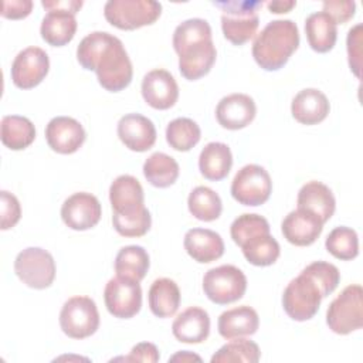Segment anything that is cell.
<instances>
[{
	"label": "cell",
	"instance_id": "38",
	"mask_svg": "<svg viewBox=\"0 0 363 363\" xmlns=\"http://www.w3.org/2000/svg\"><path fill=\"white\" fill-rule=\"evenodd\" d=\"M271 227L265 217L255 213H244L238 216L230 225V235L240 247L244 241L259 233H269Z\"/></svg>",
	"mask_w": 363,
	"mask_h": 363
},
{
	"label": "cell",
	"instance_id": "8",
	"mask_svg": "<svg viewBox=\"0 0 363 363\" xmlns=\"http://www.w3.org/2000/svg\"><path fill=\"white\" fill-rule=\"evenodd\" d=\"M204 295L217 305L241 299L247 291V277L235 265L224 264L208 269L203 277Z\"/></svg>",
	"mask_w": 363,
	"mask_h": 363
},
{
	"label": "cell",
	"instance_id": "42",
	"mask_svg": "<svg viewBox=\"0 0 363 363\" xmlns=\"http://www.w3.org/2000/svg\"><path fill=\"white\" fill-rule=\"evenodd\" d=\"M325 13H328L336 24H345L350 18H353L354 11H356V3L350 0H325L322 3Z\"/></svg>",
	"mask_w": 363,
	"mask_h": 363
},
{
	"label": "cell",
	"instance_id": "25",
	"mask_svg": "<svg viewBox=\"0 0 363 363\" xmlns=\"http://www.w3.org/2000/svg\"><path fill=\"white\" fill-rule=\"evenodd\" d=\"M259 318L254 308L241 305L228 311H224L217 320V329L224 339H237L251 336L258 330Z\"/></svg>",
	"mask_w": 363,
	"mask_h": 363
},
{
	"label": "cell",
	"instance_id": "23",
	"mask_svg": "<svg viewBox=\"0 0 363 363\" xmlns=\"http://www.w3.org/2000/svg\"><path fill=\"white\" fill-rule=\"evenodd\" d=\"M329 111V99L316 88L299 91L291 102V113L294 119L302 125H316L325 121Z\"/></svg>",
	"mask_w": 363,
	"mask_h": 363
},
{
	"label": "cell",
	"instance_id": "37",
	"mask_svg": "<svg viewBox=\"0 0 363 363\" xmlns=\"http://www.w3.org/2000/svg\"><path fill=\"white\" fill-rule=\"evenodd\" d=\"M325 247L330 255L342 261H350L359 255L357 233L346 225L333 228L325 241Z\"/></svg>",
	"mask_w": 363,
	"mask_h": 363
},
{
	"label": "cell",
	"instance_id": "28",
	"mask_svg": "<svg viewBox=\"0 0 363 363\" xmlns=\"http://www.w3.org/2000/svg\"><path fill=\"white\" fill-rule=\"evenodd\" d=\"M337 24L325 11H316L305 20V34L308 44L316 52L330 51L337 38Z\"/></svg>",
	"mask_w": 363,
	"mask_h": 363
},
{
	"label": "cell",
	"instance_id": "5",
	"mask_svg": "<svg viewBox=\"0 0 363 363\" xmlns=\"http://www.w3.org/2000/svg\"><path fill=\"white\" fill-rule=\"evenodd\" d=\"M213 4L221 11V30L230 43L242 45L254 37L259 24L258 10L262 7V1L227 0Z\"/></svg>",
	"mask_w": 363,
	"mask_h": 363
},
{
	"label": "cell",
	"instance_id": "34",
	"mask_svg": "<svg viewBox=\"0 0 363 363\" xmlns=\"http://www.w3.org/2000/svg\"><path fill=\"white\" fill-rule=\"evenodd\" d=\"M187 207L190 214L200 221H214L223 211L220 196L207 186H197L190 191Z\"/></svg>",
	"mask_w": 363,
	"mask_h": 363
},
{
	"label": "cell",
	"instance_id": "1",
	"mask_svg": "<svg viewBox=\"0 0 363 363\" xmlns=\"http://www.w3.org/2000/svg\"><path fill=\"white\" fill-rule=\"evenodd\" d=\"M77 60L84 69L95 71L99 85L109 92H119L132 82L133 68L123 43L106 31L85 35L77 47Z\"/></svg>",
	"mask_w": 363,
	"mask_h": 363
},
{
	"label": "cell",
	"instance_id": "12",
	"mask_svg": "<svg viewBox=\"0 0 363 363\" xmlns=\"http://www.w3.org/2000/svg\"><path fill=\"white\" fill-rule=\"evenodd\" d=\"M104 301L108 312L119 319H130L142 308V288L138 281L115 277L104 289Z\"/></svg>",
	"mask_w": 363,
	"mask_h": 363
},
{
	"label": "cell",
	"instance_id": "18",
	"mask_svg": "<svg viewBox=\"0 0 363 363\" xmlns=\"http://www.w3.org/2000/svg\"><path fill=\"white\" fill-rule=\"evenodd\" d=\"M257 115V105L247 94H230L220 99L216 106L217 122L230 130H238L248 126Z\"/></svg>",
	"mask_w": 363,
	"mask_h": 363
},
{
	"label": "cell",
	"instance_id": "2",
	"mask_svg": "<svg viewBox=\"0 0 363 363\" xmlns=\"http://www.w3.org/2000/svg\"><path fill=\"white\" fill-rule=\"evenodd\" d=\"M339 281L340 272L330 262L315 261L306 265L284 289V311L296 322L312 319L318 313L322 299L337 288Z\"/></svg>",
	"mask_w": 363,
	"mask_h": 363
},
{
	"label": "cell",
	"instance_id": "45",
	"mask_svg": "<svg viewBox=\"0 0 363 363\" xmlns=\"http://www.w3.org/2000/svg\"><path fill=\"white\" fill-rule=\"evenodd\" d=\"M82 1H78V0H43L41 1V6L45 9V10H54V9H61V10H68V11H72V13H78L79 9L82 7Z\"/></svg>",
	"mask_w": 363,
	"mask_h": 363
},
{
	"label": "cell",
	"instance_id": "22",
	"mask_svg": "<svg viewBox=\"0 0 363 363\" xmlns=\"http://www.w3.org/2000/svg\"><path fill=\"white\" fill-rule=\"evenodd\" d=\"M183 245L186 252L200 264H208L224 254V241L221 235L208 228H190L184 234Z\"/></svg>",
	"mask_w": 363,
	"mask_h": 363
},
{
	"label": "cell",
	"instance_id": "13",
	"mask_svg": "<svg viewBox=\"0 0 363 363\" xmlns=\"http://www.w3.org/2000/svg\"><path fill=\"white\" fill-rule=\"evenodd\" d=\"M50 58L40 47H27L21 50L11 64V81L20 89L37 86L48 74Z\"/></svg>",
	"mask_w": 363,
	"mask_h": 363
},
{
	"label": "cell",
	"instance_id": "9",
	"mask_svg": "<svg viewBox=\"0 0 363 363\" xmlns=\"http://www.w3.org/2000/svg\"><path fill=\"white\" fill-rule=\"evenodd\" d=\"M60 326L71 339L92 336L99 328V312L95 301L82 295L65 301L60 312Z\"/></svg>",
	"mask_w": 363,
	"mask_h": 363
},
{
	"label": "cell",
	"instance_id": "31",
	"mask_svg": "<svg viewBox=\"0 0 363 363\" xmlns=\"http://www.w3.org/2000/svg\"><path fill=\"white\" fill-rule=\"evenodd\" d=\"M113 265L118 277L140 282L149 271L150 259L143 247L126 245L118 251Z\"/></svg>",
	"mask_w": 363,
	"mask_h": 363
},
{
	"label": "cell",
	"instance_id": "3",
	"mask_svg": "<svg viewBox=\"0 0 363 363\" xmlns=\"http://www.w3.org/2000/svg\"><path fill=\"white\" fill-rule=\"evenodd\" d=\"M172 43L179 55V71L186 79L196 81L210 72L217 58V50L207 20L182 21L174 28Z\"/></svg>",
	"mask_w": 363,
	"mask_h": 363
},
{
	"label": "cell",
	"instance_id": "20",
	"mask_svg": "<svg viewBox=\"0 0 363 363\" xmlns=\"http://www.w3.org/2000/svg\"><path fill=\"white\" fill-rule=\"evenodd\" d=\"M109 201L115 216L135 214L145 208L143 187L136 177L121 174L109 187Z\"/></svg>",
	"mask_w": 363,
	"mask_h": 363
},
{
	"label": "cell",
	"instance_id": "35",
	"mask_svg": "<svg viewBox=\"0 0 363 363\" xmlns=\"http://www.w3.org/2000/svg\"><path fill=\"white\" fill-rule=\"evenodd\" d=\"M200 126L190 118H176L166 128V140L177 152H189L200 142Z\"/></svg>",
	"mask_w": 363,
	"mask_h": 363
},
{
	"label": "cell",
	"instance_id": "19",
	"mask_svg": "<svg viewBox=\"0 0 363 363\" xmlns=\"http://www.w3.org/2000/svg\"><path fill=\"white\" fill-rule=\"evenodd\" d=\"M118 138L133 152H146L156 142V128L153 122L140 113H126L118 121Z\"/></svg>",
	"mask_w": 363,
	"mask_h": 363
},
{
	"label": "cell",
	"instance_id": "43",
	"mask_svg": "<svg viewBox=\"0 0 363 363\" xmlns=\"http://www.w3.org/2000/svg\"><path fill=\"white\" fill-rule=\"evenodd\" d=\"M121 359H123L125 362L155 363L160 359V354H159V349L156 347V345L149 343V342H140L132 347L130 353L126 357H121Z\"/></svg>",
	"mask_w": 363,
	"mask_h": 363
},
{
	"label": "cell",
	"instance_id": "29",
	"mask_svg": "<svg viewBox=\"0 0 363 363\" xmlns=\"http://www.w3.org/2000/svg\"><path fill=\"white\" fill-rule=\"evenodd\" d=\"M179 285L170 278H157L152 282L147 294L150 312L157 318L173 316L180 306Z\"/></svg>",
	"mask_w": 363,
	"mask_h": 363
},
{
	"label": "cell",
	"instance_id": "15",
	"mask_svg": "<svg viewBox=\"0 0 363 363\" xmlns=\"http://www.w3.org/2000/svg\"><path fill=\"white\" fill-rule=\"evenodd\" d=\"M145 102L153 109L166 111L172 108L179 98V85L174 77L162 68L149 71L140 85Z\"/></svg>",
	"mask_w": 363,
	"mask_h": 363
},
{
	"label": "cell",
	"instance_id": "21",
	"mask_svg": "<svg viewBox=\"0 0 363 363\" xmlns=\"http://www.w3.org/2000/svg\"><path fill=\"white\" fill-rule=\"evenodd\" d=\"M172 333L182 343L197 345L204 342L210 335L207 311L199 306H189L173 320Z\"/></svg>",
	"mask_w": 363,
	"mask_h": 363
},
{
	"label": "cell",
	"instance_id": "14",
	"mask_svg": "<svg viewBox=\"0 0 363 363\" xmlns=\"http://www.w3.org/2000/svg\"><path fill=\"white\" fill-rule=\"evenodd\" d=\"M102 216L99 200L86 191L71 194L61 206V218L67 227L85 231L95 227Z\"/></svg>",
	"mask_w": 363,
	"mask_h": 363
},
{
	"label": "cell",
	"instance_id": "36",
	"mask_svg": "<svg viewBox=\"0 0 363 363\" xmlns=\"http://www.w3.org/2000/svg\"><path fill=\"white\" fill-rule=\"evenodd\" d=\"M261 357L258 345L250 339L237 337L221 346L210 359L211 363H257Z\"/></svg>",
	"mask_w": 363,
	"mask_h": 363
},
{
	"label": "cell",
	"instance_id": "32",
	"mask_svg": "<svg viewBox=\"0 0 363 363\" xmlns=\"http://www.w3.org/2000/svg\"><path fill=\"white\" fill-rule=\"evenodd\" d=\"M142 170L145 179L152 186L159 189H166L174 184L180 173V167L176 159L163 152L152 153L145 160Z\"/></svg>",
	"mask_w": 363,
	"mask_h": 363
},
{
	"label": "cell",
	"instance_id": "24",
	"mask_svg": "<svg viewBox=\"0 0 363 363\" xmlns=\"http://www.w3.org/2000/svg\"><path fill=\"white\" fill-rule=\"evenodd\" d=\"M296 206V208L311 211L326 223L335 213L336 200L332 190L326 184L318 180H311L299 189Z\"/></svg>",
	"mask_w": 363,
	"mask_h": 363
},
{
	"label": "cell",
	"instance_id": "4",
	"mask_svg": "<svg viewBox=\"0 0 363 363\" xmlns=\"http://www.w3.org/2000/svg\"><path fill=\"white\" fill-rule=\"evenodd\" d=\"M299 47V30L292 20H272L252 43V57L265 71H278Z\"/></svg>",
	"mask_w": 363,
	"mask_h": 363
},
{
	"label": "cell",
	"instance_id": "40",
	"mask_svg": "<svg viewBox=\"0 0 363 363\" xmlns=\"http://www.w3.org/2000/svg\"><path fill=\"white\" fill-rule=\"evenodd\" d=\"M362 34H363V26L359 23L349 30L346 37L349 67H350V71L357 78H360V69H362Z\"/></svg>",
	"mask_w": 363,
	"mask_h": 363
},
{
	"label": "cell",
	"instance_id": "47",
	"mask_svg": "<svg viewBox=\"0 0 363 363\" xmlns=\"http://www.w3.org/2000/svg\"><path fill=\"white\" fill-rule=\"evenodd\" d=\"M191 360H197V362H201V357L194 354V353H190L189 350H183V352H179L176 354H173L169 362H191Z\"/></svg>",
	"mask_w": 363,
	"mask_h": 363
},
{
	"label": "cell",
	"instance_id": "46",
	"mask_svg": "<svg viewBox=\"0 0 363 363\" xmlns=\"http://www.w3.org/2000/svg\"><path fill=\"white\" fill-rule=\"evenodd\" d=\"M296 6V1L294 0H274V1H268L267 7L271 13L274 14H282V13H288L291 11L294 7Z\"/></svg>",
	"mask_w": 363,
	"mask_h": 363
},
{
	"label": "cell",
	"instance_id": "30",
	"mask_svg": "<svg viewBox=\"0 0 363 363\" xmlns=\"http://www.w3.org/2000/svg\"><path fill=\"white\" fill-rule=\"evenodd\" d=\"M1 143L11 150H23L35 139V128L33 122L20 115H6L0 122Z\"/></svg>",
	"mask_w": 363,
	"mask_h": 363
},
{
	"label": "cell",
	"instance_id": "10",
	"mask_svg": "<svg viewBox=\"0 0 363 363\" xmlns=\"http://www.w3.org/2000/svg\"><path fill=\"white\" fill-rule=\"evenodd\" d=\"M14 272L27 286L33 289H45L54 282L55 261L47 250L28 247L17 254L14 259Z\"/></svg>",
	"mask_w": 363,
	"mask_h": 363
},
{
	"label": "cell",
	"instance_id": "16",
	"mask_svg": "<svg viewBox=\"0 0 363 363\" xmlns=\"http://www.w3.org/2000/svg\"><path fill=\"white\" fill-rule=\"evenodd\" d=\"M84 126L71 116H55L45 126L48 146L61 155L75 153L85 142Z\"/></svg>",
	"mask_w": 363,
	"mask_h": 363
},
{
	"label": "cell",
	"instance_id": "11",
	"mask_svg": "<svg viewBox=\"0 0 363 363\" xmlns=\"http://www.w3.org/2000/svg\"><path fill=\"white\" fill-rule=\"evenodd\" d=\"M231 196L242 206L257 207L264 204L272 193L269 173L259 164H245L231 182Z\"/></svg>",
	"mask_w": 363,
	"mask_h": 363
},
{
	"label": "cell",
	"instance_id": "39",
	"mask_svg": "<svg viewBox=\"0 0 363 363\" xmlns=\"http://www.w3.org/2000/svg\"><path fill=\"white\" fill-rule=\"evenodd\" d=\"M112 224L115 231L122 237H142L152 225V216L145 207L143 210L129 216L112 214Z\"/></svg>",
	"mask_w": 363,
	"mask_h": 363
},
{
	"label": "cell",
	"instance_id": "44",
	"mask_svg": "<svg viewBox=\"0 0 363 363\" xmlns=\"http://www.w3.org/2000/svg\"><path fill=\"white\" fill-rule=\"evenodd\" d=\"M31 10H33L31 0H4L1 3L0 14L4 18L20 20V18H26L31 13Z\"/></svg>",
	"mask_w": 363,
	"mask_h": 363
},
{
	"label": "cell",
	"instance_id": "26",
	"mask_svg": "<svg viewBox=\"0 0 363 363\" xmlns=\"http://www.w3.org/2000/svg\"><path fill=\"white\" fill-rule=\"evenodd\" d=\"M77 18L75 13L61 9L48 10L44 16L40 27L41 38L52 45V47H62L68 44L75 33H77Z\"/></svg>",
	"mask_w": 363,
	"mask_h": 363
},
{
	"label": "cell",
	"instance_id": "41",
	"mask_svg": "<svg viewBox=\"0 0 363 363\" xmlns=\"http://www.w3.org/2000/svg\"><path fill=\"white\" fill-rule=\"evenodd\" d=\"M0 228L1 230H9L13 228L20 217H21V206L20 201L14 194H11L7 190L0 191Z\"/></svg>",
	"mask_w": 363,
	"mask_h": 363
},
{
	"label": "cell",
	"instance_id": "33",
	"mask_svg": "<svg viewBox=\"0 0 363 363\" xmlns=\"http://www.w3.org/2000/svg\"><path fill=\"white\" fill-rule=\"evenodd\" d=\"M240 247L245 259L255 267L272 265L281 254L278 241L269 233L255 234Z\"/></svg>",
	"mask_w": 363,
	"mask_h": 363
},
{
	"label": "cell",
	"instance_id": "17",
	"mask_svg": "<svg viewBox=\"0 0 363 363\" xmlns=\"http://www.w3.org/2000/svg\"><path fill=\"white\" fill-rule=\"evenodd\" d=\"M323 221L311 211L296 208L285 216L281 224L284 238L296 247L313 244L323 230Z\"/></svg>",
	"mask_w": 363,
	"mask_h": 363
},
{
	"label": "cell",
	"instance_id": "6",
	"mask_svg": "<svg viewBox=\"0 0 363 363\" xmlns=\"http://www.w3.org/2000/svg\"><path fill=\"white\" fill-rule=\"evenodd\" d=\"M326 323L336 335H349L363 326V289L352 284L329 303Z\"/></svg>",
	"mask_w": 363,
	"mask_h": 363
},
{
	"label": "cell",
	"instance_id": "27",
	"mask_svg": "<svg viewBox=\"0 0 363 363\" xmlns=\"http://www.w3.org/2000/svg\"><path fill=\"white\" fill-rule=\"evenodd\" d=\"M233 166V155L228 145L223 142L207 143L199 156V170L201 176L211 182L227 177Z\"/></svg>",
	"mask_w": 363,
	"mask_h": 363
},
{
	"label": "cell",
	"instance_id": "7",
	"mask_svg": "<svg viewBox=\"0 0 363 363\" xmlns=\"http://www.w3.org/2000/svg\"><path fill=\"white\" fill-rule=\"evenodd\" d=\"M162 14L155 0H108L104 6L106 21L119 30H136L153 24Z\"/></svg>",
	"mask_w": 363,
	"mask_h": 363
}]
</instances>
